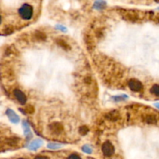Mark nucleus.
I'll return each mask as SVG.
<instances>
[{"instance_id": "9", "label": "nucleus", "mask_w": 159, "mask_h": 159, "mask_svg": "<svg viewBox=\"0 0 159 159\" xmlns=\"http://www.w3.org/2000/svg\"><path fill=\"white\" fill-rule=\"evenodd\" d=\"M56 42L60 47H61L62 48H64L65 50H69L70 49V46L69 45V44L65 41L64 40L61 39V38H58V39L56 40Z\"/></svg>"}, {"instance_id": "17", "label": "nucleus", "mask_w": 159, "mask_h": 159, "mask_svg": "<svg viewBox=\"0 0 159 159\" xmlns=\"http://www.w3.org/2000/svg\"><path fill=\"white\" fill-rule=\"evenodd\" d=\"M26 111L28 113H33L34 112V109H33V107L31 106V105H27L26 108Z\"/></svg>"}, {"instance_id": "1", "label": "nucleus", "mask_w": 159, "mask_h": 159, "mask_svg": "<svg viewBox=\"0 0 159 159\" xmlns=\"http://www.w3.org/2000/svg\"><path fill=\"white\" fill-rule=\"evenodd\" d=\"M19 13L24 20H30L33 17V8L28 4H23L19 9Z\"/></svg>"}, {"instance_id": "16", "label": "nucleus", "mask_w": 159, "mask_h": 159, "mask_svg": "<svg viewBox=\"0 0 159 159\" xmlns=\"http://www.w3.org/2000/svg\"><path fill=\"white\" fill-rule=\"evenodd\" d=\"M82 151L87 154L92 153V148H91L89 145H84V146L82 147Z\"/></svg>"}, {"instance_id": "2", "label": "nucleus", "mask_w": 159, "mask_h": 159, "mask_svg": "<svg viewBox=\"0 0 159 159\" xmlns=\"http://www.w3.org/2000/svg\"><path fill=\"white\" fill-rule=\"evenodd\" d=\"M102 151L103 152L104 155L106 156V157H110L114 153V147L112 144L111 142L109 141H105L102 146Z\"/></svg>"}, {"instance_id": "13", "label": "nucleus", "mask_w": 159, "mask_h": 159, "mask_svg": "<svg viewBox=\"0 0 159 159\" xmlns=\"http://www.w3.org/2000/svg\"><path fill=\"white\" fill-rule=\"evenodd\" d=\"M88 132H89V127L87 126H81L79 128V133L81 135H85Z\"/></svg>"}, {"instance_id": "11", "label": "nucleus", "mask_w": 159, "mask_h": 159, "mask_svg": "<svg viewBox=\"0 0 159 159\" xmlns=\"http://www.w3.org/2000/svg\"><path fill=\"white\" fill-rule=\"evenodd\" d=\"M151 93L156 96H159V85H154L151 89Z\"/></svg>"}, {"instance_id": "18", "label": "nucleus", "mask_w": 159, "mask_h": 159, "mask_svg": "<svg viewBox=\"0 0 159 159\" xmlns=\"http://www.w3.org/2000/svg\"><path fill=\"white\" fill-rule=\"evenodd\" d=\"M69 159H81V158L79 157V156L77 155V154H71V155L69 156Z\"/></svg>"}, {"instance_id": "22", "label": "nucleus", "mask_w": 159, "mask_h": 159, "mask_svg": "<svg viewBox=\"0 0 159 159\" xmlns=\"http://www.w3.org/2000/svg\"><path fill=\"white\" fill-rule=\"evenodd\" d=\"M158 22H159V18H158Z\"/></svg>"}, {"instance_id": "20", "label": "nucleus", "mask_w": 159, "mask_h": 159, "mask_svg": "<svg viewBox=\"0 0 159 159\" xmlns=\"http://www.w3.org/2000/svg\"><path fill=\"white\" fill-rule=\"evenodd\" d=\"M156 106L159 109V103H156Z\"/></svg>"}, {"instance_id": "23", "label": "nucleus", "mask_w": 159, "mask_h": 159, "mask_svg": "<svg viewBox=\"0 0 159 159\" xmlns=\"http://www.w3.org/2000/svg\"><path fill=\"white\" fill-rule=\"evenodd\" d=\"M20 159H23V158H20Z\"/></svg>"}, {"instance_id": "4", "label": "nucleus", "mask_w": 159, "mask_h": 159, "mask_svg": "<svg viewBox=\"0 0 159 159\" xmlns=\"http://www.w3.org/2000/svg\"><path fill=\"white\" fill-rule=\"evenodd\" d=\"M50 130L54 134H60L61 132L63 131V125L61 123L54 122L52 123L49 125Z\"/></svg>"}, {"instance_id": "12", "label": "nucleus", "mask_w": 159, "mask_h": 159, "mask_svg": "<svg viewBox=\"0 0 159 159\" xmlns=\"http://www.w3.org/2000/svg\"><path fill=\"white\" fill-rule=\"evenodd\" d=\"M105 2H104L103 1H102V0H99V1H97V2L95 3L94 7L97 9H102L105 7Z\"/></svg>"}, {"instance_id": "14", "label": "nucleus", "mask_w": 159, "mask_h": 159, "mask_svg": "<svg viewBox=\"0 0 159 159\" xmlns=\"http://www.w3.org/2000/svg\"><path fill=\"white\" fill-rule=\"evenodd\" d=\"M61 146H62L61 144H57V143H50V144H49L47 145L48 148H50V149H58Z\"/></svg>"}, {"instance_id": "21", "label": "nucleus", "mask_w": 159, "mask_h": 159, "mask_svg": "<svg viewBox=\"0 0 159 159\" xmlns=\"http://www.w3.org/2000/svg\"><path fill=\"white\" fill-rule=\"evenodd\" d=\"M155 1H156V2H159V0H155Z\"/></svg>"}, {"instance_id": "5", "label": "nucleus", "mask_w": 159, "mask_h": 159, "mask_svg": "<svg viewBox=\"0 0 159 159\" xmlns=\"http://www.w3.org/2000/svg\"><path fill=\"white\" fill-rule=\"evenodd\" d=\"M13 93H14V96H15V97L17 98V99L18 100L19 102H20L22 105H24V104L26 103V96H25V94L23 93L22 91H20V89H15L14 92H13Z\"/></svg>"}, {"instance_id": "7", "label": "nucleus", "mask_w": 159, "mask_h": 159, "mask_svg": "<svg viewBox=\"0 0 159 159\" xmlns=\"http://www.w3.org/2000/svg\"><path fill=\"white\" fill-rule=\"evenodd\" d=\"M42 141L40 140V139H37V140H35V141H32V142L30 143V145H29V148H30V150L35 151L37 150V149H38V148L42 145Z\"/></svg>"}, {"instance_id": "15", "label": "nucleus", "mask_w": 159, "mask_h": 159, "mask_svg": "<svg viewBox=\"0 0 159 159\" xmlns=\"http://www.w3.org/2000/svg\"><path fill=\"white\" fill-rule=\"evenodd\" d=\"M146 121L148 124H155L156 119L155 117H153V116H148L146 119Z\"/></svg>"}, {"instance_id": "6", "label": "nucleus", "mask_w": 159, "mask_h": 159, "mask_svg": "<svg viewBox=\"0 0 159 159\" xmlns=\"http://www.w3.org/2000/svg\"><path fill=\"white\" fill-rule=\"evenodd\" d=\"M6 115L8 116L10 121L14 123V124H17V123H18L19 121H20V118H19V117L17 116V114L15 112L13 111V110H12V109H8L7 110H6Z\"/></svg>"}, {"instance_id": "19", "label": "nucleus", "mask_w": 159, "mask_h": 159, "mask_svg": "<svg viewBox=\"0 0 159 159\" xmlns=\"http://www.w3.org/2000/svg\"><path fill=\"white\" fill-rule=\"evenodd\" d=\"M34 159H49L46 156H37Z\"/></svg>"}, {"instance_id": "8", "label": "nucleus", "mask_w": 159, "mask_h": 159, "mask_svg": "<svg viewBox=\"0 0 159 159\" xmlns=\"http://www.w3.org/2000/svg\"><path fill=\"white\" fill-rule=\"evenodd\" d=\"M105 117H106L108 120H112V121H115V120H118V119L120 118V113L117 111H111L105 115Z\"/></svg>"}, {"instance_id": "3", "label": "nucleus", "mask_w": 159, "mask_h": 159, "mask_svg": "<svg viewBox=\"0 0 159 159\" xmlns=\"http://www.w3.org/2000/svg\"><path fill=\"white\" fill-rule=\"evenodd\" d=\"M128 85H129L130 89L133 92H140L143 89L142 83L136 78H132L128 82Z\"/></svg>"}, {"instance_id": "10", "label": "nucleus", "mask_w": 159, "mask_h": 159, "mask_svg": "<svg viewBox=\"0 0 159 159\" xmlns=\"http://www.w3.org/2000/svg\"><path fill=\"white\" fill-rule=\"evenodd\" d=\"M35 37L39 41H44L46 39V34L44 33H43L41 31H36L35 34H34Z\"/></svg>"}]
</instances>
